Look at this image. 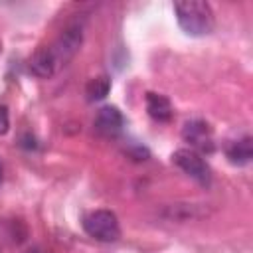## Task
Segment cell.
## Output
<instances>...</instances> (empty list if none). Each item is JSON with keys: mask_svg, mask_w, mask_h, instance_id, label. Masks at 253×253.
Listing matches in <instances>:
<instances>
[{"mask_svg": "<svg viewBox=\"0 0 253 253\" xmlns=\"http://www.w3.org/2000/svg\"><path fill=\"white\" fill-rule=\"evenodd\" d=\"M10 128V119H8V111L4 107H0V134H6Z\"/></svg>", "mask_w": 253, "mask_h": 253, "instance_id": "obj_11", "label": "cell"}, {"mask_svg": "<svg viewBox=\"0 0 253 253\" xmlns=\"http://www.w3.org/2000/svg\"><path fill=\"white\" fill-rule=\"evenodd\" d=\"M2 178H4V168H2V162H0V184H2Z\"/></svg>", "mask_w": 253, "mask_h": 253, "instance_id": "obj_12", "label": "cell"}, {"mask_svg": "<svg viewBox=\"0 0 253 253\" xmlns=\"http://www.w3.org/2000/svg\"><path fill=\"white\" fill-rule=\"evenodd\" d=\"M81 42H83L81 26H69V28H65L63 34L57 38V42L51 45L57 63H59V65H65V63L79 51Z\"/></svg>", "mask_w": 253, "mask_h": 253, "instance_id": "obj_5", "label": "cell"}, {"mask_svg": "<svg viewBox=\"0 0 253 253\" xmlns=\"http://www.w3.org/2000/svg\"><path fill=\"white\" fill-rule=\"evenodd\" d=\"M182 138L196 152H213V132L206 121H188L182 128Z\"/></svg>", "mask_w": 253, "mask_h": 253, "instance_id": "obj_4", "label": "cell"}, {"mask_svg": "<svg viewBox=\"0 0 253 253\" xmlns=\"http://www.w3.org/2000/svg\"><path fill=\"white\" fill-rule=\"evenodd\" d=\"M172 162L184 172L188 174L190 178H194L198 184L202 186H208L210 180H211V172H210V166L208 162L204 160V156L192 148H178L174 154H172Z\"/></svg>", "mask_w": 253, "mask_h": 253, "instance_id": "obj_3", "label": "cell"}, {"mask_svg": "<svg viewBox=\"0 0 253 253\" xmlns=\"http://www.w3.org/2000/svg\"><path fill=\"white\" fill-rule=\"evenodd\" d=\"M225 156L231 164L235 166H245L251 162L253 158V140L251 136H243L235 142H231L227 148H225Z\"/></svg>", "mask_w": 253, "mask_h": 253, "instance_id": "obj_9", "label": "cell"}, {"mask_svg": "<svg viewBox=\"0 0 253 253\" xmlns=\"http://www.w3.org/2000/svg\"><path fill=\"white\" fill-rule=\"evenodd\" d=\"M109 91H111V79L107 75L93 77L85 85V95H87L89 101H101L109 95Z\"/></svg>", "mask_w": 253, "mask_h": 253, "instance_id": "obj_10", "label": "cell"}, {"mask_svg": "<svg viewBox=\"0 0 253 253\" xmlns=\"http://www.w3.org/2000/svg\"><path fill=\"white\" fill-rule=\"evenodd\" d=\"M95 130L107 138L111 136H117L121 130H123V125H125V119L121 115V111L117 107H111V105H105L97 111V117H95Z\"/></svg>", "mask_w": 253, "mask_h": 253, "instance_id": "obj_6", "label": "cell"}, {"mask_svg": "<svg viewBox=\"0 0 253 253\" xmlns=\"http://www.w3.org/2000/svg\"><path fill=\"white\" fill-rule=\"evenodd\" d=\"M83 229L89 237H93L97 241H103V243H113L121 237L119 219L111 210L89 211L83 217Z\"/></svg>", "mask_w": 253, "mask_h": 253, "instance_id": "obj_2", "label": "cell"}, {"mask_svg": "<svg viewBox=\"0 0 253 253\" xmlns=\"http://www.w3.org/2000/svg\"><path fill=\"white\" fill-rule=\"evenodd\" d=\"M146 113L156 123H168L174 115V109H172V103L166 95L150 91V93H146Z\"/></svg>", "mask_w": 253, "mask_h": 253, "instance_id": "obj_8", "label": "cell"}, {"mask_svg": "<svg viewBox=\"0 0 253 253\" xmlns=\"http://www.w3.org/2000/svg\"><path fill=\"white\" fill-rule=\"evenodd\" d=\"M174 14L178 26L188 36H206L213 30V12L211 6L204 0H180L174 2Z\"/></svg>", "mask_w": 253, "mask_h": 253, "instance_id": "obj_1", "label": "cell"}, {"mask_svg": "<svg viewBox=\"0 0 253 253\" xmlns=\"http://www.w3.org/2000/svg\"><path fill=\"white\" fill-rule=\"evenodd\" d=\"M59 69V63L55 59V53L51 49V45H45V47H40L32 59H30V71L40 77V79H47L51 77L55 71Z\"/></svg>", "mask_w": 253, "mask_h": 253, "instance_id": "obj_7", "label": "cell"}]
</instances>
